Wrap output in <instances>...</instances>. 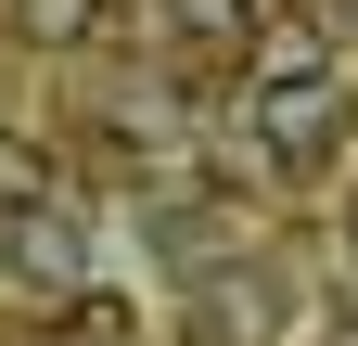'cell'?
<instances>
[{
    "instance_id": "obj_7",
    "label": "cell",
    "mask_w": 358,
    "mask_h": 346,
    "mask_svg": "<svg viewBox=\"0 0 358 346\" xmlns=\"http://www.w3.org/2000/svg\"><path fill=\"white\" fill-rule=\"evenodd\" d=\"M333 346H358V321H333Z\"/></svg>"
},
{
    "instance_id": "obj_3",
    "label": "cell",
    "mask_w": 358,
    "mask_h": 346,
    "mask_svg": "<svg viewBox=\"0 0 358 346\" xmlns=\"http://www.w3.org/2000/svg\"><path fill=\"white\" fill-rule=\"evenodd\" d=\"M64 346H141V308L103 295V282H77V295H64Z\"/></svg>"
},
{
    "instance_id": "obj_6",
    "label": "cell",
    "mask_w": 358,
    "mask_h": 346,
    "mask_svg": "<svg viewBox=\"0 0 358 346\" xmlns=\"http://www.w3.org/2000/svg\"><path fill=\"white\" fill-rule=\"evenodd\" d=\"M345 256H358V193H345Z\"/></svg>"
},
{
    "instance_id": "obj_1",
    "label": "cell",
    "mask_w": 358,
    "mask_h": 346,
    "mask_svg": "<svg viewBox=\"0 0 358 346\" xmlns=\"http://www.w3.org/2000/svg\"><path fill=\"white\" fill-rule=\"evenodd\" d=\"M243 116H256V141L282 154V167H320V154L345 141V77H333V64H307V77H256Z\"/></svg>"
},
{
    "instance_id": "obj_2",
    "label": "cell",
    "mask_w": 358,
    "mask_h": 346,
    "mask_svg": "<svg viewBox=\"0 0 358 346\" xmlns=\"http://www.w3.org/2000/svg\"><path fill=\"white\" fill-rule=\"evenodd\" d=\"M0 244H13V282H26V295H52V308L90 282V231L64 219V205H26V219H0Z\"/></svg>"
},
{
    "instance_id": "obj_5",
    "label": "cell",
    "mask_w": 358,
    "mask_h": 346,
    "mask_svg": "<svg viewBox=\"0 0 358 346\" xmlns=\"http://www.w3.org/2000/svg\"><path fill=\"white\" fill-rule=\"evenodd\" d=\"M13 13H26V39H52V52H64V39L103 26V0H13Z\"/></svg>"
},
{
    "instance_id": "obj_4",
    "label": "cell",
    "mask_w": 358,
    "mask_h": 346,
    "mask_svg": "<svg viewBox=\"0 0 358 346\" xmlns=\"http://www.w3.org/2000/svg\"><path fill=\"white\" fill-rule=\"evenodd\" d=\"M26 205H52V154H38V141H0V219H26Z\"/></svg>"
}]
</instances>
